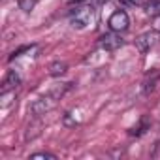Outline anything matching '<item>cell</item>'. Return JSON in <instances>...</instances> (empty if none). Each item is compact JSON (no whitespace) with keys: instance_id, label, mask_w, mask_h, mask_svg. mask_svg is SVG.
<instances>
[{"instance_id":"cell-1","label":"cell","mask_w":160,"mask_h":160,"mask_svg":"<svg viewBox=\"0 0 160 160\" xmlns=\"http://www.w3.org/2000/svg\"><path fill=\"white\" fill-rule=\"evenodd\" d=\"M94 17H96V10L94 6L91 4H83V6H77L73 12H72V17H70V23L73 28L77 30H83L87 27H91L94 23Z\"/></svg>"},{"instance_id":"cell-2","label":"cell","mask_w":160,"mask_h":160,"mask_svg":"<svg viewBox=\"0 0 160 160\" xmlns=\"http://www.w3.org/2000/svg\"><path fill=\"white\" fill-rule=\"evenodd\" d=\"M57 102H58V98H57L53 92H49L47 96H42V98H38V100H34V102L30 104V115H32L34 119H40L42 115L49 113V111L57 106Z\"/></svg>"},{"instance_id":"cell-3","label":"cell","mask_w":160,"mask_h":160,"mask_svg":"<svg viewBox=\"0 0 160 160\" xmlns=\"http://www.w3.org/2000/svg\"><path fill=\"white\" fill-rule=\"evenodd\" d=\"M160 42V32L158 30H149V32H143L141 36L136 38V47L139 53H149L156 43Z\"/></svg>"},{"instance_id":"cell-4","label":"cell","mask_w":160,"mask_h":160,"mask_svg":"<svg viewBox=\"0 0 160 160\" xmlns=\"http://www.w3.org/2000/svg\"><path fill=\"white\" fill-rule=\"evenodd\" d=\"M98 45L104 49V51H117L124 45V40L121 38V32H108L104 36H100L98 40Z\"/></svg>"},{"instance_id":"cell-5","label":"cell","mask_w":160,"mask_h":160,"mask_svg":"<svg viewBox=\"0 0 160 160\" xmlns=\"http://www.w3.org/2000/svg\"><path fill=\"white\" fill-rule=\"evenodd\" d=\"M108 25H109V28H111L113 32H124V30H128V27H130V17H128V13H126L124 10H117V12L109 17Z\"/></svg>"},{"instance_id":"cell-6","label":"cell","mask_w":160,"mask_h":160,"mask_svg":"<svg viewBox=\"0 0 160 160\" xmlns=\"http://www.w3.org/2000/svg\"><path fill=\"white\" fill-rule=\"evenodd\" d=\"M19 83H21V77H19V73H17L15 70H10V72H8V75H6V79H4L2 91H12V89H15Z\"/></svg>"},{"instance_id":"cell-7","label":"cell","mask_w":160,"mask_h":160,"mask_svg":"<svg viewBox=\"0 0 160 160\" xmlns=\"http://www.w3.org/2000/svg\"><path fill=\"white\" fill-rule=\"evenodd\" d=\"M13 102H15V89L2 91V96H0V106H2V109H8Z\"/></svg>"},{"instance_id":"cell-8","label":"cell","mask_w":160,"mask_h":160,"mask_svg":"<svg viewBox=\"0 0 160 160\" xmlns=\"http://www.w3.org/2000/svg\"><path fill=\"white\" fill-rule=\"evenodd\" d=\"M66 70H68V64H66V62H60V60H57V62H53V64L49 66V73H51L53 77H60V75H64Z\"/></svg>"},{"instance_id":"cell-9","label":"cell","mask_w":160,"mask_h":160,"mask_svg":"<svg viewBox=\"0 0 160 160\" xmlns=\"http://www.w3.org/2000/svg\"><path fill=\"white\" fill-rule=\"evenodd\" d=\"M143 8H145V13L156 17V15H160V0H149Z\"/></svg>"},{"instance_id":"cell-10","label":"cell","mask_w":160,"mask_h":160,"mask_svg":"<svg viewBox=\"0 0 160 160\" xmlns=\"http://www.w3.org/2000/svg\"><path fill=\"white\" fill-rule=\"evenodd\" d=\"M36 2H38V0H19V10H23L25 13H30L34 10Z\"/></svg>"},{"instance_id":"cell-11","label":"cell","mask_w":160,"mask_h":160,"mask_svg":"<svg viewBox=\"0 0 160 160\" xmlns=\"http://www.w3.org/2000/svg\"><path fill=\"white\" fill-rule=\"evenodd\" d=\"M57 156L53 152H34L30 154V160H55Z\"/></svg>"},{"instance_id":"cell-12","label":"cell","mask_w":160,"mask_h":160,"mask_svg":"<svg viewBox=\"0 0 160 160\" xmlns=\"http://www.w3.org/2000/svg\"><path fill=\"white\" fill-rule=\"evenodd\" d=\"M151 156H152V158H158V156H160V139H158V141H156V143L152 145V151H151Z\"/></svg>"},{"instance_id":"cell-13","label":"cell","mask_w":160,"mask_h":160,"mask_svg":"<svg viewBox=\"0 0 160 160\" xmlns=\"http://www.w3.org/2000/svg\"><path fill=\"white\" fill-rule=\"evenodd\" d=\"M128 4H134V6H145L149 0H126Z\"/></svg>"},{"instance_id":"cell-14","label":"cell","mask_w":160,"mask_h":160,"mask_svg":"<svg viewBox=\"0 0 160 160\" xmlns=\"http://www.w3.org/2000/svg\"><path fill=\"white\" fill-rule=\"evenodd\" d=\"M152 28L160 32V15H156V17H154V21H152Z\"/></svg>"},{"instance_id":"cell-15","label":"cell","mask_w":160,"mask_h":160,"mask_svg":"<svg viewBox=\"0 0 160 160\" xmlns=\"http://www.w3.org/2000/svg\"><path fill=\"white\" fill-rule=\"evenodd\" d=\"M92 2H94V4H98V6H104L106 2H109V0H92Z\"/></svg>"}]
</instances>
